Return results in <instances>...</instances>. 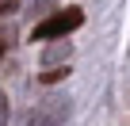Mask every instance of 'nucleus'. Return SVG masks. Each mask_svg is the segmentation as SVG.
Here are the masks:
<instances>
[{"label":"nucleus","mask_w":130,"mask_h":126,"mask_svg":"<svg viewBox=\"0 0 130 126\" xmlns=\"http://www.w3.org/2000/svg\"><path fill=\"white\" fill-rule=\"evenodd\" d=\"M0 57H4V42H0Z\"/></svg>","instance_id":"nucleus-7"},{"label":"nucleus","mask_w":130,"mask_h":126,"mask_svg":"<svg viewBox=\"0 0 130 126\" xmlns=\"http://www.w3.org/2000/svg\"><path fill=\"white\" fill-rule=\"evenodd\" d=\"M69 77V65H50L46 73H42V84H57V80H65Z\"/></svg>","instance_id":"nucleus-4"},{"label":"nucleus","mask_w":130,"mask_h":126,"mask_svg":"<svg viewBox=\"0 0 130 126\" xmlns=\"http://www.w3.org/2000/svg\"><path fill=\"white\" fill-rule=\"evenodd\" d=\"M8 12H15V0H0V15H8Z\"/></svg>","instance_id":"nucleus-6"},{"label":"nucleus","mask_w":130,"mask_h":126,"mask_svg":"<svg viewBox=\"0 0 130 126\" xmlns=\"http://www.w3.org/2000/svg\"><path fill=\"white\" fill-rule=\"evenodd\" d=\"M69 53H73L69 42H54V46H46V53H42V65H46V69H50V65H65Z\"/></svg>","instance_id":"nucleus-3"},{"label":"nucleus","mask_w":130,"mask_h":126,"mask_svg":"<svg viewBox=\"0 0 130 126\" xmlns=\"http://www.w3.org/2000/svg\"><path fill=\"white\" fill-rule=\"evenodd\" d=\"M84 23V12L80 8H61V12H54L50 19H42L35 31H31V42H46V38H65L69 31H77Z\"/></svg>","instance_id":"nucleus-1"},{"label":"nucleus","mask_w":130,"mask_h":126,"mask_svg":"<svg viewBox=\"0 0 130 126\" xmlns=\"http://www.w3.org/2000/svg\"><path fill=\"white\" fill-rule=\"evenodd\" d=\"M0 126H8V96L0 92Z\"/></svg>","instance_id":"nucleus-5"},{"label":"nucleus","mask_w":130,"mask_h":126,"mask_svg":"<svg viewBox=\"0 0 130 126\" xmlns=\"http://www.w3.org/2000/svg\"><path fill=\"white\" fill-rule=\"evenodd\" d=\"M65 118H69V96H46L42 103L31 107L27 126H61Z\"/></svg>","instance_id":"nucleus-2"}]
</instances>
